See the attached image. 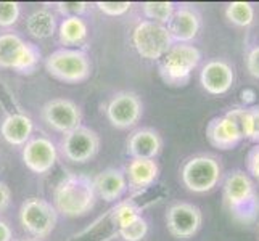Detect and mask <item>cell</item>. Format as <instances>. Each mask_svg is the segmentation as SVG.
Instances as JSON below:
<instances>
[{
	"label": "cell",
	"instance_id": "6da1fadb",
	"mask_svg": "<svg viewBox=\"0 0 259 241\" xmlns=\"http://www.w3.org/2000/svg\"><path fill=\"white\" fill-rule=\"evenodd\" d=\"M94 180L84 174H68L53 188V208L65 217H82L97 204Z\"/></svg>",
	"mask_w": 259,
	"mask_h": 241
},
{
	"label": "cell",
	"instance_id": "7a4b0ae2",
	"mask_svg": "<svg viewBox=\"0 0 259 241\" xmlns=\"http://www.w3.org/2000/svg\"><path fill=\"white\" fill-rule=\"evenodd\" d=\"M222 198L229 212L242 224L254 222L259 211V198L253 178L245 171H232L222 183Z\"/></svg>",
	"mask_w": 259,
	"mask_h": 241
},
{
	"label": "cell",
	"instance_id": "3957f363",
	"mask_svg": "<svg viewBox=\"0 0 259 241\" xmlns=\"http://www.w3.org/2000/svg\"><path fill=\"white\" fill-rule=\"evenodd\" d=\"M201 61V52L193 43H174L158 61V73L167 85L184 87Z\"/></svg>",
	"mask_w": 259,
	"mask_h": 241
},
{
	"label": "cell",
	"instance_id": "277c9868",
	"mask_svg": "<svg viewBox=\"0 0 259 241\" xmlns=\"http://www.w3.org/2000/svg\"><path fill=\"white\" fill-rule=\"evenodd\" d=\"M46 71L65 84H81L92 74V60L81 49H58L44 61Z\"/></svg>",
	"mask_w": 259,
	"mask_h": 241
},
{
	"label": "cell",
	"instance_id": "5b68a950",
	"mask_svg": "<svg viewBox=\"0 0 259 241\" xmlns=\"http://www.w3.org/2000/svg\"><path fill=\"white\" fill-rule=\"evenodd\" d=\"M40 50L18 34H0V68L13 69L20 74H31L39 66Z\"/></svg>",
	"mask_w": 259,
	"mask_h": 241
},
{
	"label": "cell",
	"instance_id": "8992f818",
	"mask_svg": "<svg viewBox=\"0 0 259 241\" xmlns=\"http://www.w3.org/2000/svg\"><path fill=\"white\" fill-rule=\"evenodd\" d=\"M131 40L137 55L147 61H159L174 45L167 26L148 20L136 24V28L132 29Z\"/></svg>",
	"mask_w": 259,
	"mask_h": 241
},
{
	"label": "cell",
	"instance_id": "52a82bcc",
	"mask_svg": "<svg viewBox=\"0 0 259 241\" xmlns=\"http://www.w3.org/2000/svg\"><path fill=\"white\" fill-rule=\"evenodd\" d=\"M184 186L192 193H209L219 185L222 166L211 155H195L184 163L181 169Z\"/></svg>",
	"mask_w": 259,
	"mask_h": 241
},
{
	"label": "cell",
	"instance_id": "ba28073f",
	"mask_svg": "<svg viewBox=\"0 0 259 241\" xmlns=\"http://www.w3.org/2000/svg\"><path fill=\"white\" fill-rule=\"evenodd\" d=\"M58 212L44 198H28L20 209V224L34 239L47 238L57 227Z\"/></svg>",
	"mask_w": 259,
	"mask_h": 241
},
{
	"label": "cell",
	"instance_id": "9c48e42d",
	"mask_svg": "<svg viewBox=\"0 0 259 241\" xmlns=\"http://www.w3.org/2000/svg\"><path fill=\"white\" fill-rule=\"evenodd\" d=\"M100 150V137L91 129L79 126L63 135L61 140V155L69 163L84 164L94 159Z\"/></svg>",
	"mask_w": 259,
	"mask_h": 241
},
{
	"label": "cell",
	"instance_id": "30bf717a",
	"mask_svg": "<svg viewBox=\"0 0 259 241\" xmlns=\"http://www.w3.org/2000/svg\"><path fill=\"white\" fill-rule=\"evenodd\" d=\"M203 225V214L192 203H174L166 211L167 231L177 239H189L200 231Z\"/></svg>",
	"mask_w": 259,
	"mask_h": 241
},
{
	"label": "cell",
	"instance_id": "8fae6325",
	"mask_svg": "<svg viewBox=\"0 0 259 241\" xmlns=\"http://www.w3.org/2000/svg\"><path fill=\"white\" fill-rule=\"evenodd\" d=\"M106 119L116 129H131L142 119L144 103L134 92H118L106 105Z\"/></svg>",
	"mask_w": 259,
	"mask_h": 241
},
{
	"label": "cell",
	"instance_id": "7c38bea8",
	"mask_svg": "<svg viewBox=\"0 0 259 241\" xmlns=\"http://www.w3.org/2000/svg\"><path fill=\"white\" fill-rule=\"evenodd\" d=\"M42 121L50 129L60 133H68L77 129L82 122V111L73 100L53 98L42 106Z\"/></svg>",
	"mask_w": 259,
	"mask_h": 241
},
{
	"label": "cell",
	"instance_id": "4fadbf2b",
	"mask_svg": "<svg viewBox=\"0 0 259 241\" xmlns=\"http://www.w3.org/2000/svg\"><path fill=\"white\" fill-rule=\"evenodd\" d=\"M21 158L24 166L34 174H47L55 166L58 151L47 137H34L23 147Z\"/></svg>",
	"mask_w": 259,
	"mask_h": 241
},
{
	"label": "cell",
	"instance_id": "5bb4252c",
	"mask_svg": "<svg viewBox=\"0 0 259 241\" xmlns=\"http://www.w3.org/2000/svg\"><path fill=\"white\" fill-rule=\"evenodd\" d=\"M235 82V71L224 60H211L200 71V84L209 95H224Z\"/></svg>",
	"mask_w": 259,
	"mask_h": 241
},
{
	"label": "cell",
	"instance_id": "9a60e30c",
	"mask_svg": "<svg viewBox=\"0 0 259 241\" xmlns=\"http://www.w3.org/2000/svg\"><path fill=\"white\" fill-rule=\"evenodd\" d=\"M166 26L174 43H192L201 29V16L190 5H177Z\"/></svg>",
	"mask_w": 259,
	"mask_h": 241
},
{
	"label": "cell",
	"instance_id": "2e32d148",
	"mask_svg": "<svg viewBox=\"0 0 259 241\" xmlns=\"http://www.w3.org/2000/svg\"><path fill=\"white\" fill-rule=\"evenodd\" d=\"M206 138L214 148L232 150L243 140L235 122L227 114L216 116L206 126Z\"/></svg>",
	"mask_w": 259,
	"mask_h": 241
},
{
	"label": "cell",
	"instance_id": "e0dca14e",
	"mask_svg": "<svg viewBox=\"0 0 259 241\" xmlns=\"http://www.w3.org/2000/svg\"><path fill=\"white\" fill-rule=\"evenodd\" d=\"M163 150V138L155 129H137L127 138V155L132 159H156Z\"/></svg>",
	"mask_w": 259,
	"mask_h": 241
},
{
	"label": "cell",
	"instance_id": "ac0fdd59",
	"mask_svg": "<svg viewBox=\"0 0 259 241\" xmlns=\"http://www.w3.org/2000/svg\"><path fill=\"white\" fill-rule=\"evenodd\" d=\"M94 180V188L97 198L103 200L105 203H114L127 190V178L122 169L108 167L97 174Z\"/></svg>",
	"mask_w": 259,
	"mask_h": 241
},
{
	"label": "cell",
	"instance_id": "d6986e66",
	"mask_svg": "<svg viewBox=\"0 0 259 241\" xmlns=\"http://www.w3.org/2000/svg\"><path fill=\"white\" fill-rule=\"evenodd\" d=\"M124 174L127 178V188L144 191L158 180L159 166L155 159H131Z\"/></svg>",
	"mask_w": 259,
	"mask_h": 241
},
{
	"label": "cell",
	"instance_id": "ffe728a7",
	"mask_svg": "<svg viewBox=\"0 0 259 241\" xmlns=\"http://www.w3.org/2000/svg\"><path fill=\"white\" fill-rule=\"evenodd\" d=\"M32 132L34 122L23 113L8 114L0 124V135L12 147H24L32 138Z\"/></svg>",
	"mask_w": 259,
	"mask_h": 241
},
{
	"label": "cell",
	"instance_id": "44dd1931",
	"mask_svg": "<svg viewBox=\"0 0 259 241\" xmlns=\"http://www.w3.org/2000/svg\"><path fill=\"white\" fill-rule=\"evenodd\" d=\"M26 31L34 39H50L57 32V16L47 8H37L26 18Z\"/></svg>",
	"mask_w": 259,
	"mask_h": 241
},
{
	"label": "cell",
	"instance_id": "7402d4cb",
	"mask_svg": "<svg viewBox=\"0 0 259 241\" xmlns=\"http://www.w3.org/2000/svg\"><path fill=\"white\" fill-rule=\"evenodd\" d=\"M87 35H89L87 23L81 16L65 18L58 26V39L61 45H65V49L81 45V43L85 42Z\"/></svg>",
	"mask_w": 259,
	"mask_h": 241
},
{
	"label": "cell",
	"instance_id": "603a6c76",
	"mask_svg": "<svg viewBox=\"0 0 259 241\" xmlns=\"http://www.w3.org/2000/svg\"><path fill=\"white\" fill-rule=\"evenodd\" d=\"M226 18L238 28H246L254 21V7L249 2H230L226 7Z\"/></svg>",
	"mask_w": 259,
	"mask_h": 241
},
{
	"label": "cell",
	"instance_id": "cb8c5ba5",
	"mask_svg": "<svg viewBox=\"0 0 259 241\" xmlns=\"http://www.w3.org/2000/svg\"><path fill=\"white\" fill-rule=\"evenodd\" d=\"M177 5L174 2H144L142 13L148 21H155L159 24H167L172 18Z\"/></svg>",
	"mask_w": 259,
	"mask_h": 241
},
{
	"label": "cell",
	"instance_id": "d4e9b609",
	"mask_svg": "<svg viewBox=\"0 0 259 241\" xmlns=\"http://www.w3.org/2000/svg\"><path fill=\"white\" fill-rule=\"evenodd\" d=\"M116 233L124 241H142L148 233V222L144 219V216H139L127 222L126 225L116 228Z\"/></svg>",
	"mask_w": 259,
	"mask_h": 241
},
{
	"label": "cell",
	"instance_id": "484cf974",
	"mask_svg": "<svg viewBox=\"0 0 259 241\" xmlns=\"http://www.w3.org/2000/svg\"><path fill=\"white\" fill-rule=\"evenodd\" d=\"M21 15V5L18 2H0V28H12Z\"/></svg>",
	"mask_w": 259,
	"mask_h": 241
},
{
	"label": "cell",
	"instance_id": "4316f807",
	"mask_svg": "<svg viewBox=\"0 0 259 241\" xmlns=\"http://www.w3.org/2000/svg\"><path fill=\"white\" fill-rule=\"evenodd\" d=\"M95 5L106 16H122L132 8L131 2H97Z\"/></svg>",
	"mask_w": 259,
	"mask_h": 241
},
{
	"label": "cell",
	"instance_id": "83f0119b",
	"mask_svg": "<svg viewBox=\"0 0 259 241\" xmlns=\"http://www.w3.org/2000/svg\"><path fill=\"white\" fill-rule=\"evenodd\" d=\"M245 138L254 141L256 145L259 143V106H248V129Z\"/></svg>",
	"mask_w": 259,
	"mask_h": 241
},
{
	"label": "cell",
	"instance_id": "f1b7e54d",
	"mask_svg": "<svg viewBox=\"0 0 259 241\" xmlns=\"http://www.w3.org/2000/svg\"><path fill=\"white\" fill-rule=\"evenodd\" d=\"M55 7L65 18H69V16H81L82 18V15L89 10L91 5L87 2H57Z\"/></svg>",
	"mask_w": 259,
	"mask_h": 241
},
{
	"label": "cell",
	"instance_id": "f546056e",
	"mask_svg": "<svg viewBox=\"0 0 259 241\" xmlns=\"http://www.w3.org/2000/svg\"><path fill=\"white\" fill-rule=\"evenodd\" d=\"M246 167H248V175L259 183V143L249 150L246 158Z\"/></svg>",
	"mask_w": 259,
	"mask_h": 241
},
{
	"label": "cell",
	"instance_id": "4dcf8cb0",
	"mask_svg": "<svg viewBox=\"0 0 259 241\" xmlns=\"http://www.w3.org/2000/svg\"><path fill=\"white\" fill-rule=\"evenodd\" d=\"M246 71L249 76L259 79V45L253 47L246 55Z\"/></svg>",
	"mask_w": 259,
	"mask_h": 241
},
{
	"label": "cell",
	"instance_id": "1f68e13d",
	"mask_svg": "<svg viewBox=\"0 0 259 241\" xmlns=\"http://www.w3.org/2000/svg\"><path fill=\"white\" fill-rule=\"evenodd\" d=\"M12 203V190L4 180H0V214L10 208Z\"/></svg>",
	"mask_w": 259,
	"mask_h": 241
},
{
	"label": "cell",
	"instance_id": "d6a6232c",
	"mask_svg": "<svg viewBox=\"0 0 259 241\" xmlns=\"http://www.w3.org/2000/svg\"><path fill=\"white\" fill-rule=\"evenodd\" d=\"M0 241H13V231L4 220H0Z\"/></svg>",
	"mask_w": 259,
	"mask_h": 241
},
{
	"label": "cell",
	"instance_id": "836d02e7",
	"mask_svg": "<svg viewBox=\"0 0 259 241\" xmlns=\"http://www.w3.org/2000/svg\"><path fill=\"white\" fill-rule=\"evenodd\" d=\"M21 241H39V239H34V238H26V239H21Z\"/></svg>",
	"mask_w": 259,
	"mask_h": 241
}]
</instances>
